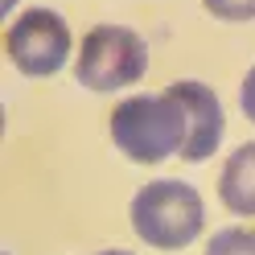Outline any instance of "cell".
<instances>
[{
  "label": "cell",
  "instance_id": "obj_1",
  "mask_svg": "<svg viewBox=\"0 0 255 255\" xmlns=\"http://www.w3.org/2000/svg\"><path fill=\"white\" fill-rule=\"evenodd\" d=\"M111 140L136 165L181 156L189 140V111L169 87L161 95H132L111 111Z\"/></svg>",
  "mask_w": 255,
  "mask_h": 255
},
{
  "label": "cell",
  "instance_id": "obj_3",
  "mask_svg": "<svg viewBox=\"0 0 255 255\" xmlns=\"http://www.w3.org/2000/svg\"><path fill=\"white\" fill-rule=\"evenodd\" d=\"M148 70V45L136 29L124 25H99L91 29L78 45V62H74V78L87 91H124L140 83Z\"/></svg>",
  "mask_w": 255,
  "mask_h": 255
},
{
  "label": "cell",
  "instance_id": "obj_4",
  "mask_svg": "<svg viewBox=\"0 0 255 255\" xmlns=\"http://www.w3.org/2000/svg\"><path fill=\"white\" fill-rule=\"evenodd\" d=\"M4 54L29 78H50L70 58V29L54 8H29L4 29Z\"/></svg>",
  "mask_w": 255,
  "mask_h": 255
},
{
  "label": "cell",
  "instance_id": "obj_6",
  "mask_svg": "<svg viewBox=\"0 0 255 255\" xmlns=\"http://www.w3.org/2000/svg\"><path fill=\"white\" fill-rule=\"evenodd\" d=\"M218 194L231 214L255 218V140L231 152V161L222 165V177H218Z\"/></svg>",
  "mask_w": 255,
  "mask_h": 255
},
{
  "label": "cell",
  "instance_id": "obj_7",
  "mask_svg": "<svg viewBox=\"0 0 255 255\" xmlns=\"http://www.w3.org/2000/svg\"><path fill=\"white\" fill-rule=\"evenodd\" d=\"M206 255H255V231H247V227L218 231L206 243Z\"/></svg>",
  "mask_w": 255,
  "mask_h": 255
},
{
  "label": "cell",
  "instance_id": "obj_8",
  "mask_svg": "<svg viewBox=\"0 0 255 255\" xmlns=\"http://www.w3.org/2000/svg\"><path fill=\"white\" fill-rule=\"evenodd\" d=\"M202 4L218 21H251L255 17V0H202Z\"/></svg>",
  "mask_w": 255,
  "mask_h": 255
},
{
  "label": "cell",
  "instance_id": "obj_9",
  "mask_svg": "<svg viewBox=\"0 0 255 255\" xmlns=\"http://www.w3.org/2000/svg\"><path fill=\"white\" fill-rule=\"evenodd\" d=\"M239 103H243V116L255 124V66L247 70V78H243V91H239Z\"/></svg>",
  "mask_w": 255,
  "mask_h": 255
},
{
  "label": "cell",
  "instance_id": "obj_10",
  "mask_svg": "<svg viewBox=\"0 0 255 255\" xmlns=\"http://www.w3.org/2000/svg\"><path fill=\"white\" fill-rule=\"evenodd\" d=\"M99 255H132V251H99Z\"/></svg>",
  "mask_w": 255,
  "mask_h": 255
},
{
  "label": "cell",
  "instance_id": "obj_2",
  "mask_svg": "<svg viewBox=\"0 0 255 255\" xmlns=\"http://www.w3.org/2000/svg\"><path fill=\"white\" fill-rule=\"evenodd\" d=\"M132 227L156 251H181L206 227L202 194L185 181H148L132 198Z\"/></svg>",
  "mask_w": 255,
  "mask_h": 255
},
{
  "label": "cell",
  "instance_id": "obj_5",
  "mask_svg": "<svg viewBox=\"0 0 255 255\" xmlns=\"http://www.w3.org/2000/svg\"><path fill=\"white\" fill-rule=\"evenodd\" d=\"M169 91L177 95V99L185 103V111H189V140L181 148V161H206V156H214L218 144H222V128H227L218 95L206 83H194V78L173 83Z\"/></svg>",
  "mask_w": 255,
  "mask_h": 255
}]
</instances>
